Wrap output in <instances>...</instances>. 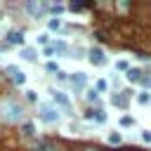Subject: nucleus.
Instances as JSON below:
<instances>
[{
  "mask_svg": "<svg viewBox=\"0 0 151 151\" xmlns=\"http://www.w3.org/2000/svg\"><path fill=\"white\" fill-rule=\"evenodd\" d=\"M137 101H139V104H149V101H151V92H146V90H142V92L137 94Z\"/></svg>",
  "mask_w": 151,
  "mask_h": 151,
  "instance_id": "13",
  "label": "nucleus"
},
{
  "mask_svg": "<svg viewBox=\"0 0 151 151\" xmlns=\"http://www.w3.org/2000/svg\"><path fill=\"white\" fill-rule=\"evenodd\" d=\"M47 28H50V31H59V28H61V21H59V19H50V21H47Z\"/></svg>",
  "mask_w": 151,
  "mask_h": 151,
  "instance_id": "15",
  "label": "nucleus"
},
{
  "mask_svg": "<svg viewBox=\"0 0 151 151\" xmlns=\"http://www.w3.org/2000/svg\"><path fill=\"white\" fill-rule=\"evenodd\" d=\"M87 57H90V61H92L94 66H104V64L109 61L101 47H90V50H87Z\"/></svg>",
  "mask_w": 151,
  "mask_h": 151,
  "instance_id": "5",
  "label": "nucleus"
},
{
  "mask_svg": "<svg viewBox=\"0 0 151 151\" xmlns=\"http://www.w3.org/2000/svg\"><path fill=\"white\" fill-rule=\"evenodd\" d=\"M7 42L9 45H24V35L19 31H12V33H7Z\"/></svg>",
  "mask_w": 151,
  "mask_h": 151,
  "instance_id": "9",
  "label": "nucleus"
},
{
  "mask_svg": "<svg viewBox=\"0 0 151 151\" xmlns=\"http://www.w3.org/2000/svg\"><path fill=\"white\" fill-rule=\"evenodd\" d=\"M52 54H57L54 47H52V45H45V57H52Z\"/></svg>",
  "mask_w": 151,
  "mask_h": 151,
  "instance_id": "24",
  "label": "nucleus"
},
{
  "mask_svg": "<svg viewBox=\"0 0 151 151\" xmlns=\"http://www.w3.org/2000/svg\"><path fill=\"white\" fill-rule=\"evenodd\" d=\"M47 7H50V2H45V0H26L24 2V12L33 19H40L42 14H47Z\"/></svg>",
  "mask_w": 151,
  "mask_h": 151,
  "instance_id": "2",
  "label": "nucleus"
},
{
  "mask_svg": "<svg viewBox=\"0 0 151 151\" xmlns=\"http://www.w3.org/2000/svg\"><path fill=\"white\" fill-rule=\"evenodd\" d=\"M120 142H123V134L120 132H111L109 134V144H120Z\"/></svg>",
  "mask_w": 151,
  "mask_h": 151,
  "instance_id": "14",
  "label": "nucleus"
},
{
  "mask_svg": "<svg viewBox=\"0 0 151 151\" xmlns=\"http://www.w3.org/2000/svg\"><path fill=\"white\" fill-rule=\"evenodd\" d=\"M21 59H26V61H35L38 54H35L33 47H24V50H21Z\"/></svg>",
  "mask_w": 151,
  "mask_h": 151,
  "instance_id": "10",
  "label": "nucleus"
},
{
  "mask_svg": "<svg viewBox=\"0 0 151 151\" xmlns=\"http://www.w3.org/2000/svg\"><path fill=\"white\" fill-rule=\"evenodd\" d=\"M26 106L14 99V97H2L0 99V120L7 123V125H14V123H24L26 120Z\"/></svg>",
  "mask_w": 151,
  "mask_h": 151,
  "instance_id": "1",
  "label": "nucleus"
},
{
  "mask_svg": "<svg viewBox=\"0 0 151 151\" xmlns=\"http://www.w3.org/2000/svg\"><path fill=\"white\" fill-rule=\"evenodd\" d=\"M5 73H7L17 85H24V83H26V73H24V71H19V66H14V64H9V66L5 68Z\"/></svg>",
  "mask_w": 151,
  "mask_h": 151,
  "instance_id": "6",
  "label": "nucleus"
},
{
  "mask_svg": "<svg viewBox=\"0 0 151 151\" xmlns=\"http://www.w3.org/2000/svg\"><path fill=\"white\" fill-rule=\"evenodd\" d=\"M38 111H40V118H42L45 123H57V120L61 118V113H59V109H57L54 104H47V101H42V104H38Z\"/></svg>",
  "mask_w": 151,
  "mask_h": 151,
  "instance_id": "3",
  "label": "nucleus"
},
{
  "mask_svg": "<svg viewBox=\"0 0 151 151\" xmlns=\"http://www.w3.org/2000/svg\"><path fill=\"white\" fill-rule=\"evenodd\" d=\"M125 78H127L130 83H142V78H144V73H142L139 68H130V71L125 73Z\"/></svg>",
  "mask_w": 151,
  "mask_h": 151,
  "instance_id": "8",
  "label": "nucleus"
},
{
  "mask_svg": "<svg viewBox=\"0 0 151 151\" xmlns=\"http://www.w3.org/2000/svg\"><path fill=\"white\" fill-rule=\"evenodd\" d=\"M85 7H90V2H73L68 9H73V12H80V9H85Z\"/></svg>",
  "mask_w": 151,
  "mask_h": 151,
  "instance_id": "16",
  "label": "nucleus"
},
{
  "mask_svg": "<svg viewBox=\"0 0 151 151\" xmlns=\"http://www.w3.org/2000/svg\"><path fill=\"white\" fill-rule=\"evenodd\" d=\"M38 42H40V45H50V35H47V33H40V35H38Z\"/></svg>",
  "mask_w": 151,
  "mask_h": 151,
  "instance_id": "21",
  "label": "nucleus"
},
{
  "mask_svg": "<svg viewBox=\"0 0 151 151\" xmlns=\"http://www.w3.org/2000/svg\"><path fill=\"white\" fill-rule=\"evenodd\" d=\"M21 134L33 137V134H35V125H33V123H24V125H21Z\"/></svg>",
  "mask_w": 151,
  "mask_h": 151,
  "instance_id": "11",
  "label": "nucleus"
},
{
  "mask_svg": "<svg viewBox=\"0 0 151 151\" xmlns=\"http://www.w3.org/2000/svg\"><path fill=\"white\" fill-rule=\"evenodd\" d=\"M68 80H71V83H73V85H76V87L80 90V87H83V85L87 83V76L78 71V73H71V76H68Z\"/></svg>",
  "mask_w": 151,
  "mask_h": 151,
  "instance_id": "7",
  "label": "nucleus"
},
{
  "mask_svg": "<svg viewBox=\"0 0 151 151\" xmlns=\"http://www.w3.org/2000/svg\"><path fill=\"white\" fill-rule=\"evenodd\" d=\"M50 94H52V99H54V101H57V104H59V106H61L66 113H71V111H73V106H71V99L66 97V92H59V90H50Z\"/></svg>",
  "mask_w": 151,
  "mask_h": 151,
  "instance_id": "4",
  "label": "nucleus"
},
{
  "mask_svg": "<svg viewBox=\"0 0 151 151\" xmlns=\"http://www.w3.org/2000/svg\"><path fill=\"white\" fill-rule=\"evenodd\" d=\"M0 78H2V76H0Z\"/></svg>",
  "mask_w": 151,
  "mask_h": 151,
  "instance_id": "28",
  "label": "nucleus"
},
{
  "mask_svg": "<svg viewBox=\"0 0 151 151\" xmlns=\"http://www.w3.org/2000/svg\"><path fill=\"white\" fill-rule=\"evenodd\" d=\"M106 90H109V83H106L104 78H99V80H97V85H94V92L99 94V92H106Z\"/></svg>",
  "mask_w": 151,
  "mask_h": 151,
  "instance_id": "12",
  "label": "nucleus"
},
{
  "mask_svg": "<svg viewBox=\"0 0 151 151\" xmlns=\"http://www.w3.org/2000/svg\"><path fill=\"white\" fill-rule=\"evenodd\" d=\"M45 71H54V73H59V68H57L54 61H47V64H45Z\"/></svg>",
  "mask_w": 151,
  "mask_h": 151,
  "instance_id": "23",
  "label": "nucleus"
},
{
  "mask_svg": "<svg viewBox=\"0 0 151 151\" xmlns=\"http://www.w3.org/2000/svg\"><path fill=\"white\" fill-rule=\"evenodd\" d=\"M116 68H118V71H125V73H127V71H130V64H127L125 59H120V61H116Z\"/></svg>",
  "mask_w": 151,
  "mask_h": 151,
  "instance_id": "17",
  "label": "nucleus"
},
{
  "mask_svg": "<svg viewBox=\"0 0 151 151\" xmlns=\"http://www.w3.org/2000/svg\"><path fill=\"white\" fill-rule=\"evenodd\" d=\"M132 123H134V120H132L130 116H123V118H120V125H123V127H130Z\"/></svg>",
  "mask_w": 151,
  "mask_h": 151,
  "instance_id": "22",
  "label": "nucleus"
},
{
  "mask_svg": "<svg viewBox=\"0 0 151 151\" xmlns=\"http://www.w3.org/2000/svg\"><path fill=\"white\" fill-rule=\"evenodd\" d=\"M61 9H64V5H50L47 7V12H52V14H59Z\"/></svg>",
  "mask_w": 151,
  "mask_h": 151,
  "instance_id": "20",
  "label": "nucleus"
},
{
  "mask_svg": "<svg viewBox=\"0 0 151 151\" xmlns=\"http://www.w3.org/2000/svg\"><path fill=\"white\" fill-rule=\"evenodd\" d=\"M85 97H87V101H97V99H99V94H97L94 90H87V92H85Z\"/></svg>",
  "mask_w": 151,
  "mask_h": 151,
  "instance_id": "19",
  "label": "nucleus"
},
{
  "mask_svg": "<svg viewBox=\"0 0 151 151\" xmlns=\"http://www.w3.org/2000/svg\"><path fill=\"white\" fill-rule=\"evenodd\" d=\"M38 151H64V149H57V146H45V149H38Z\"/></svg>",
  "mask_w": 151,
  "mask_h": 151,
  "instance_id": "26",
  "label": "nucleus"
},
{
  "mask_svg": "<svg viewBox=\"0 0 151 151\" xmlns=\"http://www.w3.org/2000/svg\"><path fill=\"white\" fill-rule=\"evenodd\" d=\"M80 151H99V149H94V146H85V149H80Z\"/></svg>",
  "mask_w": 151,
  "mask_h": 151,
  "instance_id": "27",
  "label": "nucleus"
},
{
  "mask_svg": "<svg viewBox=\"0 0 151 151\" xmlns=\"http://www.w3.org/2000/svg\"><path fill=\"white\" fill-rule=\"evenodd\" d=\"M26 99H28L31 104H33V101H38V92H35V90H28V92H26Z\"/></svg>",
  "mask_w": 151,
  "mask_h": 151,
  "instance_id": "18",
  "label": "nucleus"
},
{
  "mask_svg": "<svg viewBox=\"0 0 151 151\" xmlns=\"http://www.w3.org/2000/svg\"><path fill=\"white\" fill-rule=\"evenodd\" d=\"M142 139H144V142H149V144H151V130H144V132H142Z\"/></svg>",
  "mask_w": 151,
  "mask_h": 151,
  "instance_id": "25",
  "label": "nucleus"
}]
</instances>
